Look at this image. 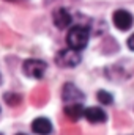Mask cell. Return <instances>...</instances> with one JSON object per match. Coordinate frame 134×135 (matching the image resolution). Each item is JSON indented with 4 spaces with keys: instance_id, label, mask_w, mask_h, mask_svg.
I'll list each match as a JSON object with an SVG mask.
<instances>
[{
    "instance_id": "cell-1",
    "label": "cell",
    "mask_w": 134,
    "mask_h": 135,
    "mask_svg": "<svg viewBox=\"0 0 134 135\" xmlns=\"http://www.w3.org/2000/svg\"><path fill=\"white\" fill-rule=\"evenodd\" d=\"M88 28L87 27H82V25H76L73 27L66 35V42L68 46L74 50H82L85 49L87 42H88Z\"/></svg>"
},
{
    "instance_id": "cell-2",
    "label": "cell",
    "mask_w": 134,
    "mask_h": 135,
    "mask_svg": "<svg viewBox=\"0 0 134 135\" xmlns=\"http://www.w3.org/2000/svg\"><path fill=\"white\" fill-rule=\"evenodd\" d=\"M55 63L62 68H74L81 63V55H79V50H74V49H65V50H60L55 57Z\"/></svg>"
},
{
    "instance_id": "cell-3",
    "label": "cell",
    "mask_w": 134,
    "mask_h": 135,
    "mask_svg": "<svg viewBox=\"0 0 134 135\" xmlns=\"http://www.w3.org/2000/svg\"><path fill=\"white\" fill-rule=\"evenodd\" d=\"M46 68L47 65L43 61V60H35V58H30V60H25L24 65H22V71L27 77H32V79H41L46 72Z\"/></svg>"
},
{
    "instance_id": "cell-4",
    "label": "cell",
    "mask_w": 134,
    "mask_h": 135,
    "mask_svg": "<svg viewBox=\"0 0 134 135\" xmlns=\"http://www.w3.org/2000/svg\"><path fill=\"white\" fill-rule=\"evenodd\" d=\"M112 19H114V25H115L118 30H122V32L131 28V25H133V16H131V13H128L126 9H118V11H115Z\"/></svg>"
},
{
    "instance_id": "cell-5",
    "label": "cell",
    "mask_w": 134,
    "mask_h": 135,
    "mask_svg": "<svg viewBox=\"0 0 134 135\" xmlns=\"http://www.w3.org/2000/svg\"><path fill=\"white\" fill-rule=\"evenodd\" d=\"M54 24H55V27L57 28H66L71 25V21H73V17H71V14H69V11L65 9V8H57L55 11H54Z\"/></svg>"
},
{
    "instance_id": "cell-6",
    "label": "cell",
    "mask_w": 134,
    "mask_h": 135,
    "mask_svg": "<svg viewBox=\"0 0 134 135\" xmlns=\"http://www.w3.org/2000/svg\"><path fill=\"white\" fill-rule=\"evenodd\" d=\"M63 101L69 102V104H73V102H81V101H84V94H82L73 83H66V85L63 86Z\"/></svg>"
},
{
    "instance_id": "cell-7",
    "label": "cell",
    "mask_w": 134,
    "mask_h": 135,
    "mask_svg": "<svg viewBox=\"0 0 134 135\" xmlns=\"http://www.w3.org/2000/svg\"><path fill=\"white\" fill-rule=\"evenodd\" d=\"M84 116L87 118L88 123H93V124H98V123H104L106 121V112L100 108V107H90V108H85V113Z\"/></svg>"
},
{
    "instance_id": "cell-8",
    "label": "cell",
    "mask_w": 134,
    "mask_h": 135,
    "mask_svg": "<svg viewBox=\"0 0 134 135\" xmlns=\"http://www.w3.org/2000/svg\"><path fill=\"white\" fill-rule=\"evenodd\" d=\"M32 131L38 135H49L52 132V124L47 118H36L32 123Z\"/></svg>"
},
{
    "instance_id": "cell-9",
    "label": "cell",
    "mask_w": 134,
    "mask_h": 135,
    "mask_svg": "<svg viewBox=\"0 0 134 135\" xmlns=\"http://www.w3.org/2000/svg\"><path fill=\"white\" fill-rule=\"evenodd\" d=\"M84 113H85V108L82 107L81 102H73V104H68L65 107V115L73 121H77L79 118H82Z\"/></svg>"
},
{
    "instance_id": "cell-10",
    "label": "cell",
    "mask_w": 134,
    "mask_h": 135,
    "mask_svg": "<svg viewBox=\"0 0 134 135\" xmlns=\"http://www.w3.org/2000/svg\"><path fill=\"white\" fill-rule=\"evenodd\" d=\"M98 101L102 104V105H109V104H112V96L107 93V91H98Z\"/></svg>"
},
{
    "instance_id": "cell-11",
    "label": "cell",
    "mask_w": 134,
    "mask_h": 135,
    "mask_svg": "<svg viewBox=\"0 0 134 135\" xmlns=\"http://www.w3.org/2000/svg\"><path fill=\"white\" fill-rule=\"evenodd\" d=\"M5 101L8 102V104H11V105H16L17 102H21L22 101V98L19 96V94H5Z\"/></svg>"
},
{
    "instance_id": "cell-12",
    "label": "cell",
    "mask_w": 134,
    "mask_h": 135,
    "mask_svg": "<svg viewBox=\"0 0 134 135\" xmlns=\"http://www.w3.org/2000/svg\"><path fill=\"white\" fill-rule=\"evenodd\" d=\"M128 47L131 49V50H134V33L129 36V39H128Z\"/></svg>"
},
{
    "instance_id": "cell-13",
    "label": "cell",
    "mask_w": 134,
    "mask_h": 135,
    "mask_svg": "<svg viewBox=\"0 0 134 135\" xmlns=\"http://www.w3.org/2000/svg\"><path fill=\"white\" fill-rule=\"evenodd\" d=\"M8 2H22V0H8Z\"/></svg>"
},
{
    "instance_id": "cell-14",
    "label": "cell",
    "mask_w": 134,
    "mask_h": 135,
    "mask_svg": "<svg viewBox=\"0 0 134 135\" xmlns=\"http://www.w3.org/2000/svg\"><path fill=\"white\" fill-rule=\"evenodd\" d=\"M16 135H25V134H16Z\"/></svg>"
},
{
    "instance_id": "cell-15",
    "label": "cell",
    "mask_w": 134,
    "mask_h": 135,
    "mask_svg": "<svg viewBox=\"0 0 134 135\" xmlns=\"http://www.w3.org/2000/svg\"><path fill=\"white\" fill-rule=\"evenodd\" d=\"M0 82H2V75H0Z\"/></svg>"
},
{
    "instance_id": "cell-16",
    "label": "cell",
    "mask_w": 134,
    "mask_h": 135,
    "mask_svg": "<svg viewBox=\"0 0 134 135\" xmlns=\"http://www.w3.org/2000/svg\"><path fill=\"white\" fill-rule=\"evenodd\" d=\"M0 135H2V134H0Z\"/></svg>"
}]
</instances>
